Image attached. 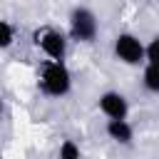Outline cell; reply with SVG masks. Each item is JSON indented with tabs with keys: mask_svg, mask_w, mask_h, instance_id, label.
<instances>
[{
	"mask_svg": "<svg viewBox=\"0 0 159 159\" xmlns=\"http://www.w3.org/2000/svg\"><path fill=\"white\" fill-rule=\"evenodd\" d=\"M40 89L47 97H65L72 89V75L65 60H47L40 67Z\"/></svg>",
	"mask_w": 159,
	"mask_h": 159,
	"instance_id": "obj_1",
	"label": "cell"
},
{
	"mask_svg": "<svg viewBox=\"0 0 159 159\" xmlns=\"http://www.w3.org/2000/svg\"><path fill=\"white\" fill-rule=\"evenodd\" d=\"M32 42H35V47L42 50V55L47 60H65L67 57V35L57 27L45 25L40 30H35Z\"/></svg>",
	"mask_w": 159,
	"mask_h": 159,
	"instance_id": "obj_2",
	"label": "cell"
},
{
	"mask_svg": "<svg viewBox=\"0 0 159 159\" xmlns=\"http://www.w3.org/2000/svg\"><path fill=\"white\" fill-rule=\"evenodd\" d=\"M97 30H99L97 15L89 7L77 5L70 12V35H72V40H77V42H92L97 37Z\"/></svg>",
	"mask_w": 159,
	"mask_h": 159,
	"instance_id": "obj_3",
	"label": "cell"
},
{
	"mask_svg": "<svg viewBox=\"0 0 159 159\" xmlns=\"http://www.w3.org/2000/svg\"><path fill=\"white\" fill-rule=\"evenodd\" d=\"M114 57L129 67L144 65V42L132 32H119L114 37Z\"/></svg>",
	"mask_w": 159,
	"mask_h": 159,
	"instance_id": "obj_4",
	"label": "cell"
},
{
	"mask_svg": "<svg viewBox=\"0 0 159 159\" xmlns=\"http://www.w3.org/2000/svg\"><path fill=\"white\" fill-rule=\"evenodd\" d=\"M97 107H99V112H102L107 119H122V117L129 114V102H127V97H124L122 92H114V89L102 92L99 99H97Z\"/></svg>",
	"mask_w": 159,
	"mask_h": 159,
	"instance_id": "obj_5",
	"label": "cell"
},
{
	"mask_svg": "<svg viewBox=\"0 0 159 159\" xmlns=\"http://www.w3.org/2000/svg\"><path fill=\"white\" fill-rule=\"evenodd\" d=\"M107 137L112 139V142H117V144H132V139H134V127L127 122V117H122V119H107Z\"/></svg>",
	"mask_w": 159,
	"mask_h": 159,
	"instance_id": "obj_6",
	"label": "cell"
},
{
	"mask_svg": "<svg viewBox=\"0 0 159 159\" xmlns=\"http://www.w3.org/2000/svg\"><path fill=\"white\" fill-rule=\"evenodd\" d=\"M142 84H144V89H147V92L159 94V67L144 65V72H142Z\"/></svg>",
	"mask_w": 159,
	"mask_h": 159,
	"instance_id": "obj_7",
	"label": "cell"
},
{
	"mask_svg": "<svg viewBox=\"0 0 159 159\" xmlns=\"http://www.w3.org/2000/svg\"><path fill=\"white\" fill-rule=\"evenodd\" d=\"M144 65L159 67V35L152 37V40L144 45Z\"/></svg>",
	"mask_w": 159,
	"mask_h": 159,
	"instance_id": "obj_8",
	"label": "cell"
},
{
	"mask_svg": "<svg viewBox=\"0 0 159 159\" xmlns=\"http://www.w3.org/2000/svg\"><path fill=\"white\" fill-rule=\"evenodd\" d=\"M15 42V30L7 20H0V50H7Z\"/></svg>",
	"mask_w": 159,
	"mask_h": 159,
	"instance_id": "obj_9",
	"label": "cell"
},
{
	"mask_svg": "<svg viewBox=\"0 0 159 159\" xmlns=\"http://www.w3.org/2000/svg\"><path fill=\"white\" fill-rule=\"evenodd\" d=\"M57 154H60V159H80V147L72 142V139H67V142H62L60 144V149H57Z\"/></svg>",
	"mask_w": 159,
	"mask_h": 159,
	"instance_id": "obj_10",
	"label": "cell"
}]
</instances>
